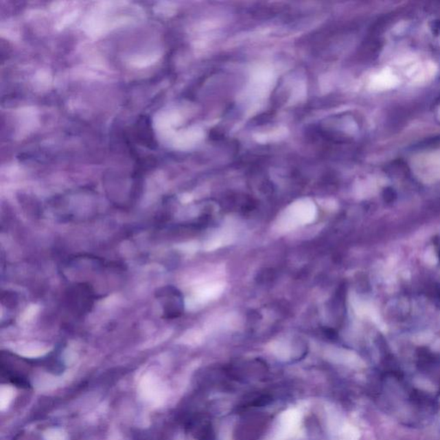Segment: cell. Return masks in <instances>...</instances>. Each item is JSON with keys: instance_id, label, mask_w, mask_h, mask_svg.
<instances>
[{"instance_id": "6da1fadb", "label": "cell", "mask_w": 440, "mask_h": 440, "mask_svg": "<svg viewBox=\"0 0 440 440\" xmlns=\"http://www.w3.org/2000/svg\"><path fill=\"white\" fill-rule=\"evenodd\" d=\"M156 298L162 307L163 317L175 319L183 312V298L178 289L172 286H165L158 289Z\"/></svg>"}]
</instances>
